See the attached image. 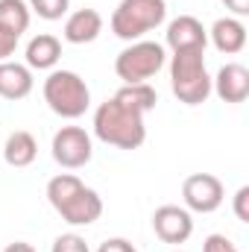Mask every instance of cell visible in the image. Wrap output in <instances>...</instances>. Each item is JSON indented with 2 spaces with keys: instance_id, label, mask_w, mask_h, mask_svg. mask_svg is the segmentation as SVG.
I'll use <instances>...</instances> for the list:
<instances>
[{
  "instance_id": "cell-1",
  "label": "cell",
  "mask_w": 249,
  "mask_h": 252,
  "mask_svg": "<svg viewBox=\"0 0 249 252\" xmlns=\"http://www.w3.org/2000/svg\"><path fill=\"white\" fill-rule=\"evenodd\" d=\"M94 135L103 144H112L118 150H138L147 141V124H144V115L129 112L112 97L100 103L94 112Z\"/></svg>"
},
{
  "instance_id": "cell-2",
  "label": "cell",
  "mask_w": 249,
  "mask_h": 252,
  "mask_svg": "<svg viewBox=\"0 0 249 252\" xmlns=\"http://www.w3.org/2000/svg\"><path fill=\"white\" fill-rule=\"evenodd\" d=\"M170 85L179 103L199 106L211 97V76L205 67V50H182L170 59Z\"/></svg>"
},
{
  "instance_id": "cell-3",
  "label": "cell",
  "mask_w": 249,
  "mask_h": 252,
  "mask_svg": "<svg viewBox=\"0 0 249 252\" xmlns=\"http://www.w3.org/2000/svg\"><path fill=\"white\" fill-rule=\"evenodd\" d=\"M44 103L59 118L76 121L91 106V91L76 70H53L44 79Z\"/></svg>"
},
{
  "instance_id": "cell-4",
  "label": "cell",
  "mask_w": 249,
  "mask_h": 252,
  "mask_svg": "<svg viewBox=\"0 0 249 252\" xmlns=\"http://www.w3.org/2000/svg\"><path fill=\"white\" fill-rule=\"evenodd\" d=\"M167 18L164 0H121L112 12V32L124 41H138L144 32L156 30Z\"/></svg>"
},
{
  "instance_id": "cell-5",
  "label": "cell",
  "mask_w": 249,
  "mask_h": 252,
  "mask_svg": "<svg viewBox=\"0 0 249 252\" xmlns=\"http://www.w3.org/2000/svg\"><path fill=\"white\" fill-rule=\"evenodd\" d=\"M164 47L158 41H132L126 50L118 53L115 59V73L124 79L126 85L135 82H147L150 76H156L164 67Z\"/></svg>"
},
{
  "instance_id": "cell-6",
  "label": "cell",
  "mask_w": 249,
  "mask_h": 252,
  "mask_svg": "<svg viewBox=\"0 0 249 252\" xmlns=\"http://www.w3.org/2000/svg\"><path fill=\"white\" fill-rule=\"evenodd\" d=\"M53 158L56 164H62L67 170H76V167H85L94 156V147H91V135L82 129V126H62L56 135H53Z\"/></svg>"
},
{
  "instance_id": "cell-7",
  "label": "cell",
  "mask_w": 249,
  "mask_h": 252,
  "mask_svg": "<svg viewBox=\"0 0 249 252\" xmlns=\"http://www.w3.org/2000/svg\"><path fill=\"white\" fill-rule=\"evenodd\" d=\"M223 196H226L223 182L214 173H190L182 182V199H185L187 211L211 214L223 205Z\"/></svg>"
},
{
  "instance_id": "cell-8",
  "label": "cell",
  "mask_w": 249,
  "mask_h": 252,
  "mask_svg": "<svg viewBox=\"0 0 249 252\" xmlns=\"http://www.w3.org/2000/svg\"><path fill=\"white\" fill-rule=\"evenodd\" d=\"M153 229L164 244H185L193 235V217L182 205H161L153 214Z\"/></svg>"
},
{
  "instance_id": "cell-9",
  "label": "cell",
  "mask_w": 249,
  "mask_h": 252,
  "mask_svg": "<svg viewBox=\"0 0 249 252\" xmlns=\"http://www.w3.org/2000/svg\"><path fill=\"white\" fill-rule=\"evenodd\" d=\"M59 214H62L64 223H70V226H91V223H97L100 214H103V199H100V193L94 188H85V185H82V188L59 208Z\"/></svg>"
},
{
  "instance_id": "cell-10",
  "label": "cell",
  "mask_w": 249,
  "mask_h": 252,
  "mask_svg": "<svg viewBox=\"0 0 249 252\" xmlns=\"http://www.w3.org/2000/svg\"><path fill=\"white\" fill-rule=\"evenodd\" d=\"M205 44H208V30L193 15H179L176 21H170V27H167V47L173 53L205 50Z\"/></svg>"
},
{
  "instance_id": "cell-11",
  "label": "cell",
  "mask_w": 249,
  "mask_h": 252,
  "mask_svg": "<svg viewBox=\"0 0 249 252\" xmlns=\"http://www.w3.org/2000/svg\"><path fill=\"white\" fill-rule=\"evenodd\" d=\"M211 91L223 103H244L249 97V70L238 62L223 64L217 70V76L211 79Z\"/></svg>"
},
{
  "instance_id": "cell-12",
  "label": "cell",
  "mask_w": 249,
  "mask_h": 252,
  "mask_svg": "<svg viewBox=\"0 0 249 252\" xmlns=\"http://www.w3.org/2000/svg\"><path fill=\"white\" fill-rule=\"evenodd\" d=\"M103 32V15L97 9H76L64 21V41L70 44H91Z\"/></svg>"
},
{
  "instance_id": "cell-13",
  "label": "cell",
  "mask_w": 249,
  "mask_h": 252,
  "mask_svg": "<svg viewBox=\"0 0 249 252\" xmlns=\"http://www.w3.org/2000/svg\"><path fill=\"white\" fill-rule=\"evenodd\" d=\"M32 91V70L21 62H0V97L3 100H24Z\"/></svg>"
},
{
  "instance_id": "cell-14",
  "label": "cell",
  "mask_w": 249,
  "mask_h": 252,
  "mask_svg": "<svg viewBox=\"0 0 249 252\" xmlns=\"http://www.w3.org/2000/svg\"><path fill=\"white\" fill-rule=\"evenodd\" d=\"M208 35H211L214 47L220 53H226V56H235V53H241L247 47V27L241 24V18H220V21H214Z\"/></svg>"
},
{
  "instance_id": "cell-15",
  "label": "cell",
  "mask_w": 249,
  "mask_h": 252,
  "mask_svg": "<svg viewBox=\"0 0 249 252\" xmlns=\"http://www.w3.org/2000/svg\"><path fill=\"white\" fill-rule=\"evenodd\" d=\"M62 59V41L50 32H41L35 38H30L27 44V67L32 70H50L56 67V62Z\"/></svg>"
},
{
  "instance_id": "cell-16",
  "label": "cell",
  "mask_w": 249,
  "mask_h": 252,
  "mask_svg": "<svg viewBox=\"0 0 249 252\" xmlns=\"http://www.w3.org/2000/svg\"><path fill=\"white\" fill-rule=\"evenodd\" d=\"M35 156H38V144H35L32 132H27V129H15L3 144V158L9 167H30L35 161Z\"/></svg>"
},
{
  "instance_id": "cell-17",
  "label": "cell",
  "mask_w": 249,
  "mask_h": 252,
  "mask_svg": "<svg viewBox=\"0 0 249 252\" xmlns=\"http://www.w3.org/2000/svg\"><path fill=\"white\" fill-rule=\"evenodd\" d=\"M115 100H118L121 106H126L129 112L147 115V112H153V109H156L158 94H156V88H153L150 82H135V85H124V88L115 94Z\"/></svg>"
},
{
  "instance_id": "cell-18",
  "label": "cell",
  "mask_w": 249,
  "mask_h": 252,
  "mask_svg": "<svg viewBox=\"0 0 249 252\" xmlns=\"http://www.w3.org/2000/svg\"><path fill=\"white\" fill-rule=\"evenodd\" d=\"M30 6L24 0H0V27L12 35L21 38V32H27L30 27Z\"/></svg>"
},
{
  "instance_id": "cell-19",
  "label": "cell",
  "mask_w": 249,
  "mask_h": 252,
  "mask_svg": "<svg viewBox=\"0 0 249 252\" xmlns=\"http://www.w3.org/2000/svg\"><path fill=\"white\" fill-rule=\"evenodd\" d=\"M79 188H82V179H79V176H73V173H59V176H53V179L47 182V199H50V205L59 211Z\"/></svg>"
},
{
  "instance_id": "cell-20",
  "label": "cell",
  "mask_w": 249,
  "mask_h": 252,
  "mask_svg": "<svg viewBox=\"0 0 249 252\" xmlns=\"http://www.w3.org/2000/svg\"><path fill=\"white\" fill-rule=\"evenodd\" d=\"M67 3L70 0H30V12H35L44 21H59L62 15H67Z\"/></svg>"
},
{
  "instance_id": "cell-21",
  "label": "cell",
  "mask_w": 249,
  "mask_h": 252,
  "mask_svg": "<svg viewBox=\"0 0 249 252\" xmlns=\"http://www.w3.org/2000/svg\"><path fill=\"white\" fill-rule=\"evenodd\" d=\"M50 252H91L88 250V244H85V238L82 235H59L56 241H53V250Z\"/></svg>"
},
{
  "instance_id": "cell-22",
  "label": "cell",
  "mask_w": 249,
  "mask_h": 252,
  "mask_svg": "<svg viewBox=\"0 0 249 252\" xmlns=\"http://www.w3.org/2000/svg\"><path fill=\"white\" fill-rule=\"evenodd\" d=\"M202 252H241L226 235H208L205 244H202Z\"/></svg>"
},
{
  "instance_id": "cell-23",
  "label": "cell",
  "mask_w": 249,
  "mask_h": 252,
  "mask_svg": "<svg viewBox=\"0 0 249 252\" xmlns=\"http://www.w3.org/2000/svg\"><path fill=\"white\" fill-rule=\"evenodd\" d=\"M15 47H18V35L6 32V30L0 27V62H6V59L15 53Z\"/></svg>"
},
{
  "instance_id": "cell-24",
  "label": "cell",
  "mask_w": 249,
  "mask_h": 252,
  "mask_svg": "<svg viewBox=\"0 0 249 252\" xmlns=\"http://www.w3.org/2000/svg\"><path fill=\"white\" fill-rule=\"evenodd\" d=\"M247 202H249V188L244 185V188L235 193V214H238V220H241V223H249V208H247Z\"/></svg>"
},
{
  "instance_id": "cell-25",
  "label": "cell",
  "mask_w": 249,
  "mask_h": 252,
  "mask_svg": "<svg viewBox=\"0 0 249 252\" xmlns=\"http://www.w3.org/2000/svg\"><path fill=\"white\" fill-rule=\"evenodd\" d=\"M97 252H138L126 238H109V241H103L100 244V250Z\"/></svg>"
},
{
  "instance_id": "cell-26",
  "label": "cell",
  "mask_w": 249,
  "mask_h": 252,
  "mask_svg": "<svg viewBox=\"0 0 249 252\" xmlns=\"http://www.w3.org/2000/svg\"><path fill=\"white\" fill-rule=\"evenodd\" d=\"M226 3V9L235 15V18H244V15H249V0H223Z\"/></svg>"
},
{
  "instance_id": "cell-27",
  "label": "cell",
  "mask_w": 249,
  "mask_h": 252,
  "mask_svg": "<svg viewBox=\"0 0 249 252\" xmlns=\"http://www.w3.org/2000/svg\"><path fill=\"white\" fill-rule=\"evenodd\" d=\"M3 252H35V250H32L30 244H24V241H15V244H9Z\"/></svg>"
},
{
  "instance_id": "cell-28",
  "label": "cell",
  "mask_w": 249,
  "mask_h": 252,
  "mask_svg": "<svg viewBox=\"0 0 249 252\" xmlns=\"http://www.w3.org/2000/svg\"><path fill=\"white\" fill-rule=\"evenodd\" d=\"M173 252H185V250H173Z\"/></svg>"
}]
</instances>
